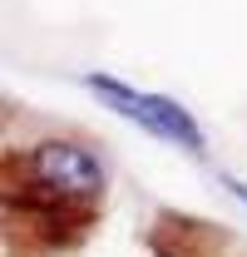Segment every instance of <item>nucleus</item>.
I'll list each match as a JSON object with an SVG mask.
<instances>
[{
	"label": "nucleus",
	"mask_w": 247,
	"mask_h": 257,
	"mask_svg": "<svg viewBox=\"0 0 247 257\" xmlns=\"http://www.w3.org/2000/svg\"><path fill=\"white\" fill-rule=\"evenodd\" d=\"M217 183H222V188L232 193V198H237V203H247V183H242V178H232V173H222V178H217Z\"/></svg>",
	"instance_id": "7ed1b4c3"
},
{
	"label": "nucleus",
	"mask_w": 247,
	"mask_h": 257,
	"mask_svg": "<svg viewBox=\"0 0 247 257\" xmlns=\"http://www.w3.org/2000/svg\"><path fill=\"white\" fill-rule=\"evenodd\" d=\"M84 84H89L94 94L104 99V109L124 114L129 124H139L144 134H154V139H163V144L183 149V154H193V159H203V154H208L203 124H198V119L188 114V104H178L173 94H144V89L124 84V79L104 74V69L84 74Z\"/></svg>",
	"instance_id": "f257e3e1"
},
{
	"label": "nucleus",
	"mask_w": 247,
	"mask_h": 257,
	"mask_svg": "<svg viewBox=\"0 0 247 257\" xmlns=\"http://www.w3.org/2000/svg\"><path fill=\"white\" fill-rule=\"evenodd\" d=\"M30 173L45 193H60L69 203L79 198H99L109 183V168L94 154L89 144H74V139H45L30 149Z\"/></svg>",
	"instance_id": "f03ea898"
}]
</instances>
